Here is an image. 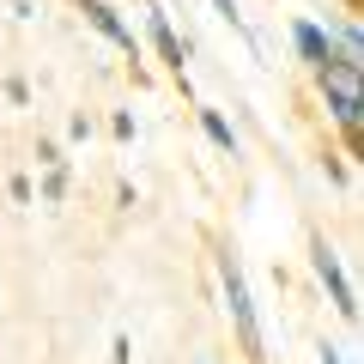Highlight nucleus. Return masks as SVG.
Returning a JSON list of instances; mask_svg holds the SVG:
<instances>
[{
    "label": "nucleus",
    "mask_w": 364,
    "mask_h": 364,
    "mask_svg": "<svg viewBox=\"0 0 364 364\" xmlns=\"http://www.w3.org/2000/svg\"><path fill=\"white\" fill-rule=\"evenodd\" d=\"M316 73H322V104H328V116L346 128L352 152H364V61L334 55V61H322Z\"/></svg>",
    "instance_id": "f257e3e1"
},
{
    "label": "nucleus",
    "mask_w": 364,
    "mask_h": 364,
    "mask_svg": "<svg viewBox=\"0 0 364 364\" xmlns=\"http://www.w3.org/2000/svg\"><path fill=\"white\" fill-rule=\"evenodd\" d=\"M219 273H225V304H231V322H237V334H243V346H249V352H261L255 304H249V286H243V273H237V261L225 255V261H219Z\"/></svg>",
    "instance_id": "f03ea898"
},
{
    "label": "nucleus",
    "mask_w": 364,
    "mask_h": 364,
    "mask_svg": "<svg viewBox=\"0 0 364 364\" xmlns=\"http://www.w3.org/2000/svg\"><path fill=\"white\" fill-rule=\"evenodd\" d=\"M310 255H316V273H322V286H328V298H334V310H340V316H346V322H352V316H358V298H352L346 273H340V255H334V249H328V243H316Z\"/></svg>",
    "instance_id": "7ed1b4c3"
},
{
    "label": "nucleus",
    "mask_w": 364,
    "mask_h": 364,
    "mask_svg": "<svg viewBox=\"0 0 364 364\" xmlns=\"http://www.w3.org/2000/svg\"><path fill=\"white\" fill-rule=\"evenodd\" d=\"M85 18H91V25H97V31H104V37L116 43V49L140 55V43H134V31L122 25V18H116V6H104V0H85Z\"/></svg>",
    "instance_id": "20e7f679"
},
{
    "label": "nucleus",
    "mask_w": 364,
    "mask_h": 364,
    "mask_svg": "<svg viewBox=\"0 0 364 364\" xmlns=\"http://www.w3.org/2000/svg\"><path fill=\"white\" fill-rule=\"evenodd\" d=\"M291 43H298V55H304L310 67L334 61V43H328V31H322V25H310V18H298V25H291Z\"/></svg>",
    "instance_id": "39448f33"
},
{
    "label": "nucleus",
    "mask_w": 364,
    "mask_h": 364,
    "mask_svg": "<svg viewBox=\"0 0 364 364\" xmlns=\"http://www.w3.org/2000/svg\"><path fill=\"white\" fill-rule=\"evenodd\" d=\"M146 31H152V43H158V55H164L170 67L182 73V43H176V31H170V18L158 13V6H146Z\"/></svg>",
    "instance_id": "423d86ee"
},
{
    "label": "nucleus",
    "mask_w": 364,
    "mask_h": 364,
    "mask_svg": "<svg viewBox=\"0 0 364 364\" xmlns=\"http://www.w3.org/2000/svg\"><path fill=\"white\" fill-rule=\"evenodd\" d=\"M200 128L213 134V146H225V152H237V134H231V122H225L219 109H200Z\"/></svg>",
    "instance_id": "0eeeda50"
},
{
    "label": "nucleus",
    "mask_w": 364,
    "mask_h": 364,
    "mask_svg": "<svg viewBox=\"0 0 364 364\" xmlns=\"http://www.w3.org/2000/svg\"><path fill=\"white\" fill-rule=\"evenodd\" d=\"M213 6H219V13L231 18V25H237V18H243V13H237V0H213Z\"/></svg>",
    "instance_id": "6e6552de"
},
{
    "label": "nucleus",
    "mask_w": 364,
    "mask_h": 364,
    "mask_svg": "<svg viewBox=\"0 0 364 364\" xmlns=\"http://www.w3.org/2000/svg\"><path fill=\"white\" fill-rule=\"evenodd\" d=\"M322 364H340V352H334V346H322Z\"/></svg>",
    "instance_id": "1a4fd4ad"
}]
</instances>
